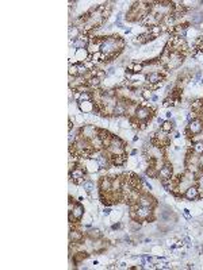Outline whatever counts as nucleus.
<instances>
[{
	"label": "nucleus",
	"mask_w": 203,
	"mask_h": 270,
	"mask_svg": "<svg viewBox=\"0 0 203 270\" xmlns=\"http://www.w3.org/2000/svg\"><path fill=\"white\" fill-rule=\"evenodd\" d=\"M100 186H102V189H103V191H108V189H111V181H110L108 178H103V180H102Z\"/></svg>",
	"instance_id": "obj_12"
},
{
	"label": "nucleus",
	"mask_w": 203,
	"mask_h": 270,
	"mask_svg": "<svg viewBox=\"0 0 203 270\" xmlns=\"http://www.w3.org/2000/svg\"><path fill=\"white\" fill-rule=\"evenodd\" d=\"M88 41L87 38H84V36H77V38L73 41V46L75 47H79V49H84V47L87 46Z\"/></svg>",
	"instance_id": "obj_8"
},
{
	"label": "nucleus",
	"mask_w": 203,
	"mask_h": 270,
	"mask_svg": "<svg viewBox=\"0 0 203 270\" xmlns=\"http://www.w3.org/2000/svg\"><path fill=\"white\" fill-rule=\"evenodd\" d=\"M83 185H84V189L87 192H92V189H94V182H92V181H86Z\"/></svg>",
	"instance_id": "obj_19"
},
{
	"label": "nucleus",
	"mask_w": 203,
	"mask_h": 270,
	"mask_svg": "<svg viewBox=\"0 0 203 270\" xmlns=\"http://www.w3.org/2000/svg\"><path fill=\"white\" fill-rule=\"evenodd\" d=\"M117 49V38L114 39H107L104 43L100 46V51L103 54H108Z\"/></svg>",
	"instance_id": "obj_1"
},
{
	"label": "nucleus",
	"mask_w": 203,
	"mask_h": 270,
	"mask_svg": "<svg viewBox=\"0 0 203 270\" xmlns=\"http://www.w3.org/2000/svg\"><path fill=\"white\" fill-rule=\"evenodd\" d=\"M91 85H92V87H98V85H99V79H92L91 80Z\"/></svg>",
	"instance_id": "obj_24"
},
{
	"label": "nucleus",
	"mask_w": 203,
	"mask_h": 270,
	"mask_svg": "<svg viewBox=\"0 0 203 270\" xmlns=\"http://www.w3.org/2000/svg\"><path fill=\"white\" fill-rule=\"evenodd\" d=\"M146 81L149 84H157V83H160L161 81V75L160 73H150V75H148L146 76Z\"/></svg>",
	"instance_id": "obj_7"
},
{
	"label": "nucleus",
	"mask_w": 203,
	"mask_h": 270,
	"mask_svg": "<svg viewBox=\"0 0 203 270\" xmlns=\"http://www.w3.org/2000/svg\"><path fill=\"white\" fill-rule=\"evenodd\" d=\"M142 97L145 99V100H148V99L150 97V91H148V89H143V91H142Z\"/></svg>",
	"instance_id": "obj_23"
},
{
	"label": "nucleus",
	"mask_w": 203,
	"mask_h": 270,
	"mask_svg": "<svg viewBox=\"0 0 203 270\" xmlns=\"http://www.w3.org/2000/svg\"><path fill=\"white\" fill-rule=\"evenodd\" d=\"M90 236H91V238H94V236H95V238H99V236H100V231H99L98 228H95V230H91V231H90Z\"/></svg>",
	"instance_id": "obj_22"
},
{
	"label": "nucleus",
	"mask_w": 203,
	"mask_h": 270,
	"mask_svg": "<svg viewBox=\"0 0 203 270\" xmlns=\"http://www.w3.org/2000/svg\"><path fill=\"white\" fill-rule=\"evenodd\" d=\"M172 127H173V126H172L171 122H164V123L161 124V130L164 131V132H169V131L172 130Z\"/></svg>",
	"instance_id": "obj_14"
},
{
	"label": "nucleus",
	"mask_w": 203,
	"mask_h": 270,
	"mask_svg": "<svg viewBox=\"0 0 203 270\" xmlns=\"http://www.w3.org/2000/svg\"><path fill=\"white\" fill-rule=\"evenodd\" d=\"M202 128H203V123L199 119L191 120L190 126H188V130H190V132H192V134H199L202 131Z\"/></svg>",
	"instance_id": "obj_2"
},
{
	"label": "nucleus",
	"mask_w": 203,
	"mask_h": 270,
	"mask_svg": "<svg viewBox=\"0 0 203 270\" xmlns=\"http://www.w3.org/2000/svg\"><path fill=\"white\" fill-rule=\"evenodd\" d=\"M153 204V200L150 197H148V196H142L141 199H139V205H143V207H150Z\"/></svg>",
	"instance_id": "obj_11"
},
{
	"label": "nucleus",
	"mask_w": 203,
	"mask_h": 270,
	"mask_svg": "<svg viewBox=\"0 0 203 270\" xmlns=\"http://www.w3.org/2000/svg\"><path fill=\"white\" fill-rule=\"evenodd\" d=\"M158 176L161 177V180H171V176H172V168L169 165H165L162 166L160 169V172H158Z\"/></svg>",
	"instance_id": "obj_4"
},
{
	"label": "nucleus",
	"mask_w": 203,
	"mask_h": 270,
	"mask_svg": "<svg viewBox=\"0 0 203 270\" xmlns=\"http://www.w3.org/2000/svg\"><path fill=\"white\" fill-rule=\"evenodd\" d=\"M135 115H137L138 119H146L150 115V109L146 108V107H138L137 111H135Z\"/></svg>",
	"instance_id": "obj_5"
},
{
	"label": "nucleus",
	"mask_w": 203,
	"mask_h": 270,
	"mask_svg": "<svg viewBox=\"0 0 203 270\" xmlns=\"http://www.w3.org/2000/svg\"><path fill=\"white\" fill-rule=\"evenodd\" d=\"M125 162V155H118V157L114 160V164L115 165H122Z\"/></svg>",
	"instance_id": "obj_21"
},
{
	"label": "nucleus",
	"mask_w": 203,
	"mask_h": 270,
	"mask_svg": "<svg viewBox=\"0 0 203 270\" xmlns=\"http://www.w3.org/2000/svg\"><path fill=\"white\" fill-rule=\"evenodd\" d=\"M76 69H77V76H81V75H84V73L87 72L86 66H84L83 64H76Z\"/></svg>",
	"instance_id": "obj_15"
},
{
	"label": "nucleus",
	"mask_w": 203,
	"mask_h": 270,
	"mask_svg": "<svg viewBox=\"0 0 203 270\" xmlns=\"http://www.w3.org/2000/svg\"><path fill=\"white\" fill-rule=\"evenodd\" d=\"M129 68L131 69V72H134V73H139L142 70V65H130Z\"/></svg>",
	"instance_id": "obj_20"
},
{
	"label": "nucleus",
	"mask_w": 203,
	"mask_h": 270,
	"mask_svg": "<svg viewBox=\"0 0 203 270\" xmlns=\"http://www.w3.org/2000/svg\"><path fill=\"white\" fill-rule=\"evenodd\" d=\"M72 178H73V181H75V184H79L80 181H81V178H84V172H83V170H80V169L73 170Z\"/></svg>",
	"instance_id": "obj_9"
},
{
	"label": "nucleus",
	"mask_w": 203,
	"mask_h": 270,
	"mask_svg": "<svg viewBox=\"0 0 203 270\" xmlns=\"http://www.w3.org/2000/svg\"><path fill=\"white\" fill-rule=\"evenodd\" d=\"M114 112H115V115H123V114H125V107L118 104L115 108H114Z\"/></svg>",
	"instance_id": "obj_18"
},
{
	"label": "nucleus",
	"mask_w": 203,
	"mask_h": 270,
	"mask_svg": "<svg viewBox=\"0 0 203 270\" xmlns=\"http://www.w3.org/2000/svg\"><path fill=\"white\" fill-rule=\"evenodd\" d=\"M110 212H111V209H108V208L104 209V215H110Z\"/></svg>",
	"instance_id": "obj_25"
},
{
	"label": "nucleus",
	"mask_w": 203,
	"mask_h": 270,
	"mask_svg": "<svg viewBox=\"0 0 203 270\" xmlns=\"http://www.w3.org/2000/svg\"><path fill=\"white\" fill-rule=\"evenodd\" d=\"M194 150L196 151L198 154H203V142H196L194 145Z\"/></svg>",
	"instance_id": "obj_17"
},
{
	"label": "nucleus",
	"mask_w": 203,
	"mask_h": 270,
	"mask_svg": "<svg viewBox=\"0 0 203 270\" xmlns=\"http://www.w3.org/2000/svg\"><path fill=\"white\" fill-rule=\"evenodd\" d=\"M91 100V95L87 93V92H83L80 96H79V101L80 103H86V101H90Z\"/></svg>",
	"instance_id": "obj_13"
},
{
	"label": "nucleus",
	"mask_w": 203,
	"mask_h": 270,
	"mask_svg": "<svg viewBox=\"0 0 203 270\" xmlns=\"http://www.w3.org/2000/svg\"><path fill=\"white\" fill-rule=\"evenodd\" d=\"M83 215H84V208H83V205L77 204V205L75 207V209H73V216H75L76 219H81V217H83Z\"/></svg>",
	"instance_id": "obj_10"
},
{
	"label": "nucleus",
	"mask_w": 203,
	"mask_h": 270,
	"mask_svg": "<svg viewBox=\"0 0 203 270\" xmlns=\"http://www.w3.org/2000/svg\"><path fill=\"white\" fill-rule=\"evenodd\" d=\"M165 116H167V118H171L172 114H171V112H167V114H165Z\"/></svg>",
	"instance_id": "obj_26"
},
{
	"label": "nucleus",
	"mask_w": 203,
	"mask_h": 270,
	"mask_svg": "<svg viewBox=\"0 0 203 270\" xmlns=\"http://www.w3.org/2000/svg\"><path fill=\"white\" fill-rule=\"evenodd\" d=\"M81 239V234L79 231H72L71 232V240H73V242H77V240Z\"/></svg>",
	"instance_id": "obj_16"
},
{
	"label": "nucleus",
	"mask_w": 203,
	"mask_h": 270,
	"mask_svg": "<svg viewBox=\"0 0 203 270\" xmlns=\"http://www.w3.org/2000/svg\"><path fill=\"white\" fill-rule=\"evenodd\" d=\"M150 212H152V209H150V207H143V205H139L138 208L135 209V213H137V217H138V219H146V217L150 215Z\"/></svg>",
	"instance_id": "obj_3"
},
{
	"label": "nucleus",
	"mask_w": 203,
	"mask_h": 270,
	"mask_svg": "<svg viewBox=\"0 0 203 270\" xmlns=\"http://www.w3.org/2000/svg\"><path fill=\"white\" fill-rule=\"evenodd\" d=\"M198 195H199L198 188H195V186H190L186 191V197L188 199V200H195V199L198 197Z\"/></svg>",
	"instance_id": "obj_6"
}]
</instances>
